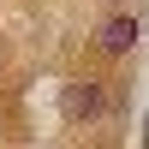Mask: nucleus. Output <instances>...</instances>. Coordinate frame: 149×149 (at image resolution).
Returning <instances> with one entry per match:
<instances>
[{
	"instance_id": "nucleus-1",
	"label": "nucleus",
	"mask_w": 149,
	"mask_h": 149,
	"mask_svg": "<svg viewBox=\"0 0 149 149\" xmlns=\"http://www.w3.org/2000/svg\"><path fill=\"white\" fill-rule=\"evenodd\" d=\"M102 107H107V95H102V84H90V78H84V84H66V95H60V113H66L72 125L95 119Z\"/></svg>"
},
{
	"instance_id": "nucleus-2",
	"label": "nucleus",
	"mask_w": 149,
	"mask_h": 149,
	"mask_svg": "<svg viewBox=\"0 0 149 149\" xmlns=\"http://www.w3.org/2000/svg\"><path fill=\"white\" fill-rule=\"evenodd\" d=\"M137 36H143L137 18H107V24H102V48H107V54H125Z\"/></svg>"
}]
</instances>
